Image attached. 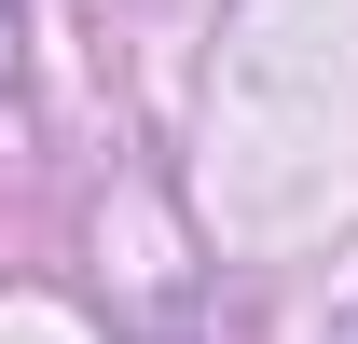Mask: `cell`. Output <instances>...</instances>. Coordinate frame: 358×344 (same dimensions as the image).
<instances>
[{"label": "cell", "instance_id": "obj_1", "mask_svg": "<svg viewBox=\"0 0 358 344\" xmlns=\"http://www.w3.org/2000/svg\"><path fill=\"white\" fill-rule=\"evenodd\" d=\"M0 83H14V0H0Z\"/></svg>", "mask_w": 358, "mask_h": 344}]
</instances>
